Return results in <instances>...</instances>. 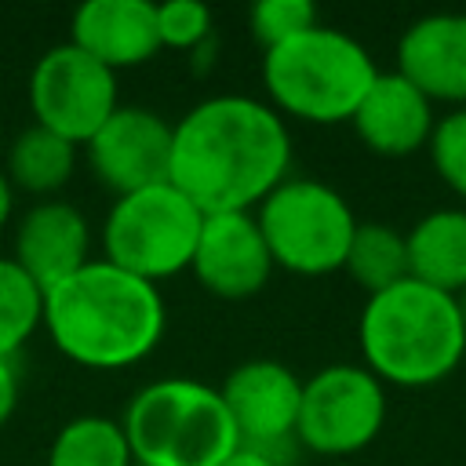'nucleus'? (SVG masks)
I'll list each match as a JSON object with an SVG mask.
<instances>
[{
  "mask_svg": "<svg viewBox=\"0 0 466 466\" xmlns=\"http://www.w3.org/2000/svg\"><path fill=\"white\" fill-rule=\"evenodd\" d=\"M288 167L291 135L269 102L215 95L171 127L167 182L204 215L258 208L288 178Z\"/></svg>",
  "mask_w": 466,
  "mask_h": 466,
  "instance_id": "1",
  "label": "nucleus"
},
{
  "mask_svg": "<svg viewBox=\"0 0 466 466\" xmlns=\"http://www.w3.org/2000/svg\"><path fill=\"white\" fill-rule=\"evenodd\" d=\"M44 328L62 357L91 371H120L146 360L167 328L157 284L91 258L44 291Z\"/></svg>",
  "mask_w": 466,
  "mask_h": 466,
  "instance_id": "2",
  "label": "nucleus"
},
{
  "mask_svg": "<svg viewBox=\"0 0 466 466\" xmlns=\"http://www.w3.org/2000/svg\"><path fill=\"white\" fill-rule=\"evenodd\" d=\"M357 339L364 368L382 386H433L466 357V324L455 295L415 277L368 295Z\"/></svg>",
  "mask_w": 466,
  "mask_h": 466,
  "instance_id": "3",
  "label": "nucleus"
},
{
  "mask_svg": "<svg viewBox=\"0 0 466 466\" xmlns=\"http://www.w3.org/2000/svg\"><path fill=\"white\" fill-rule=\"evenodd\" d=\"M375 76L371 51L357 36L320 22L262 55L269 106L306 124L353 120Z\"/></svg>",
  "mask_w": 466,
  "mask_h": 466,
  "instance_id": "4",
  "label": "nucleus"
},
{
  "mask_svg": "<svg viewBox=\"0 0 466 466\" xmlns=\"http://www.w3.org/2000/svg\"><path fill=\"white\" fill-rule=\"evenodd\" d=\"M120 426L142 466H222L240 448L222 393L189 375L146 382Z\"/></svg>",
  "mask_w": 466,
  "mask_h": 466,
  "instance_id": "5",
  "label": "nucleus"
},
{
  "mask_svg": "<svg viewBox=\"0 0 466 466\" xmlns=\"http://www.w3.org/2000/svg\"><path fill=\"white\" fill-rule=\"evenodd\" d=\"M200 226L204 211L171 182L124 193L113 200L102 222L106 262L149 284L167 280L189 269Z\"/></svg>",
  "mask_w": 466,
  "mask_h": 466,
  "instance_id": "6",
  "label": "nucleus"
},
{
  "mask_svg": "<svg viewBox=\"0 0 466 466\" xmlns=\"http://www.w3.org/2000/svg\"><path fill=\"white\" fill-rule=\"evenodd\" d=\"M273 266L299 277H324L346 266L357 215L339 189L317 178H284L255 211Z\"/></svg>",
  "mask_w": 466,
  "mask_h": 466,
  "instance_id": "7",
  "label": "nucleus"
},
{
  "mask_svg": "<svg viewBox=\"0 0 466 466\" xmlns=\"http://www.w3.org/2000/svg\"><path fill=\"white\" fill-rule=\"evenodd\" d=\"M386 422V386L364 364H328L302 382L295 441L317 455H353Z\"/></svg>",
  "mask_w": 466,
  "mask_h": 466,
  "instance_id": "8",
  "label": "nucleus"
},
{
  "mask_svg": "<svg viewBox=\"0 0 466 466\" xmlns=\"http://www.w3.org/2000/svg\"><path fill=\"white\" fill-rule=\"evenodd\" d=\"M116 106V73L73 44L44 51L29 73V109L36 124L73 146H87Z\"/></svg>",
  "mask_w": 466,
  "mask_h": 466,
  "instance_id": "9",
  "label": "nucleus"
},
{
  "mask_svg": "<svg viewBox=\"0 0 466 466\" xmlns=\"http://www.w3.org/2000/svg\"><path fill=\"white\" fill-rule=\"evenodd\" d=\"M240 448H255L277 455L295 441L299 404H302V379L280 360H244L237 364L218 386ZM280 459V455H277Z\"/></svg>",
  "mask_w": 466,
  "mask_h": 466,
  "instance_id": "10",
  "label": "nucleus"
},
{
  "mask_svg": "<svg viewBox=\"0 0 466 466\" xmlns=\"http://www.w3.org/2000/svg\"><path fill=\"white\" fill-rule=\"evenodd\" d=\"M171 127L160 113L142 106H116V113L91 135L87 160L106 189L116 197L167 182Z\"/></svg>",
  "mask_w": 466,
  "mask_h": 466,
  "instance_id": "11",
  "label": "nucleus"
},
{
  "mask_svg": "<svg viewBox=\"0 0 466 466\" xmlns=\"http://www.w3.org/2000/svg\"><path fill=\"white\" fill-rule=\"evenodd\" d=\"M189 269L215 299L240 302L258 295L277 266L251 211H218L204 215Z\"/></svg>",
  "mask_w": 466,
  "mask_h": 466,
  "instance_id": "12",
  "label": "nucleus"
},
{
  "mask_svg": "<svg viewBox=\"0 0 466 466\" xmlns=\"http://www.w3.org/2000/svg\"><path fill=\"white\" fill-rule=\"evenodd\" d=\"M397 73L430 102L466 106V15L437 11L415 18L397 40Z\"/></svg>",
  "mask_w": 466,
  "mask_h": 466,
  "instance_id": "13",
  "label": "nucleus"
},
{
  "mask_svg": "<svg viewBox=\"0 0 466 466\" xmlns=\"http://www.w3.org/2000/svg\"><path fill=\"white\" fill-rule=\"evenodd\" d=\"M69 44L120 73L160 51L157 4L149 0H87L73 11Z\"/></svg>",
  "mask_w": 466,
  "mask_h": 466,
  "instance_id": "14",
  "label": "nucleus"
},
{
  "mask_svg": "<svg viewBox=\"0 0 466 466\" xmlns=\"http://www.w3.org/2000/svg\"><path fill=\"white\" fill-rule=\"evenodd\" d=\"M91 229L76 204L40 200L15 229V262L47 291L91 262Z\"/></svg>",
  "mask_w": 466,
  "mask_h": 466,
  "instance_id": "15",
  "label": "nucleus"
},
{
  "mask_svg": "<svg viewBox=\"0 0 466 466\" xmlns=\"http://www.w3.org/2000/svg\"><path fill=\"white\" fill-rule=\"evenodd\" d=\"M350 124L371 153L408 157V153L430 146L437 120H433V102L393 69V73L375 76V84L368 87V95L357 106Z\"/></svg>",
  "mask_w": 466,
  "mask_h": 466,
  "instance_id": "16",
  "label": "nucleus"
},
{
  "mask_svg": "<svg viewBox=\"0 0 466 466\" xmlns=\"http://www.w3.org/2000/svg\"><path fill=\"white\" fill-rule=\"evenodd\" d=\"M408 277L459 295L466 288V208H437L408 233Z\"/></svg>",
  "mask_w": 466,
  "mask_h": 466,
  "instance_id": "17",
  "label": "nucleus"
},
{
  "mask_svg": "<svg viewBox=\"0 0 466 466\" xmlns=\"http://www.w3.org/2000/svg\"><path fill=\"white\" fill-rule=\"evenodd\" d=\"M73 167H76V146L55 131L33 124L11 142L4 175L15 189L47 200L51 193H58L73 178Z\"/></svg>",
  "mask_w": 466,
  "mask_h": 466,
  "instance_id": "18",
  "label": "nucleus"
},
{
  "mask_svg": "<svg viewBox=\"0 0 466 466\" xmlns=\"http://www.w3.org/2000/svg\"><path fill=\"white\" fill-rule=\"evenodd\" d=\"M47 466H135V455L116 419L76 415L55 433Z\"/></svg>",
  "mask_w": 466,
  "mask_h": 466,
  "instance_id": "19",
  "label": "nucleus"
},
{
  "mask_svg": "<svg viewBox=\"0 0 466 466\" xmlns=\"http://www.w3.org/2000/svg\"><path fill=\"white\" fill-rule=\"evenodd\" d=\"M368 295L408 280V237L386 222H357L342 266Z\"/></svg>",
  "mask_w": 466,
  "mask_h": 466,
  "instance_id": "20",
  "label": "nucleus"
},
{
  "mask_svg": "<svg viewBox=\"0 0 466 466\" xmlns=\"http://www.w3.org/2000/svg\"><path fill=\"white\" fill-rule=\"evenodd\" d=\"M36 328H44V288L15 258H0V357L15 360Z\"/></svg>",
  "mask_w": 466,
  "mask_h": 466,
  "instance_id": "21",
  "label": "nucleus"
},
{
  "mask_svg": "<svg viewBox=\"0 0 466 466\" xmlns=\"http://www.w3.org/2000/svg\"><path fill=\"white\" fill-rule=\"evenodd\" d=\"M313 25H317V7L309 0H258L248 15V29L262 44V51H269Z\"/></svg>",
  "mask_w": 466,
  "mask_h": 466,
  "instance_id": "22",
  "label": "nucleus"
},
{
  "mask_svg": "<svg viewBox=\"0 0 466 466\" xmlns=\"http://www.w3.org/2000/svg\"><path fill=\"white\" fill-rule=\"evenodd\" d=\"M430 160L448 189L466 200V106L451 109L433 124L430 135Z\"/></svg>",
  "mask_w": 466,
  "mask_h": 466,
  "instance_id": "23",
  "label": "nucleus"
},
{
  "mask_svg": "<svg viewBox=\"0 0 466 466\" xmlns=\"http://www.w3.org/2000/svg\"><path fill=\"white\" fill-rule=\"evenodd\" d=\"M157 33H160V47H175V51L200 47L211 36V11L197 0L157 4Z\"/></svg>",
  "mask_w": 466,
  "mask_h": 466,
  "instance_id": "24",
  "label": "nucleus"
},
{
  "mask_svg": "<svg viewBox=\"0 0 466 466\" xmlns=\"http://www.w3.org/2000/svg\"><path fill=\"white\" fill-rule=\"evenodd\" d=\"M15 408H18V368L15 360L0 357V426L15 415Z\"/></svg>",
  "mask_w": 466,
  "mask_h": 466,
  "instance_id": "25",
  "label": "nucleus"
},
{
  "mask_svg": "<svg viewBox=\"0 0 466 466\" xmlns=\"http://www.w3.org/2000/svg\"><path fill=\"white\" fill-rule=\"evenodd\" d=\"M222 466H280V459L266 455V451H255V448H237Z\"/></svg>",
  "mask_w": 466,
  "mask_h": 466,
  "instance_id": "26",
  "label": "nucleus"
},
{
  "mask_svg": "<svg viewBox=\"0 0 466 466\" xmlns=\"http://www.w3.org/2000/svg\"><path fill=\"white\" fill-rule=\"evenodd\" d=\"M11 208H15V186H11V182H7V175L0 171V229L7 226Z\"/></svg>",
  "mask_w": 466,
  "mask_h": 466,
  "instance_id": "27",
  "label": "nucleus"
},
{
  "mask_svg": "<svg viewBox=\"0 0 466 466\" xmlns=\"http://www.w3.org/2000/svg\"><path fill=\"white\" fill-rule=\"evenodd\" d=\"M455 302H459V313H462V324H466V288L455 295Z\"/></svg>",
  "mask_w": 466,
  "mask_h": 466,
  "instance_id": "28",
  "label": "nucleus"
},
{
  "mask_svg": "<svg viewBox=\"0 0 466 466\" xmlns=\"http://www.w3.org/2000/svg\"><path fill=\"white\" fill-rule=\"evenodd\" d=\"M135 466H142V462H135Z\"/></svg>",
  "mask_w": 466,
  "mask_h": 466,
  "instance_id": "29",
  "label": "nucleus"
}]
</instances>
